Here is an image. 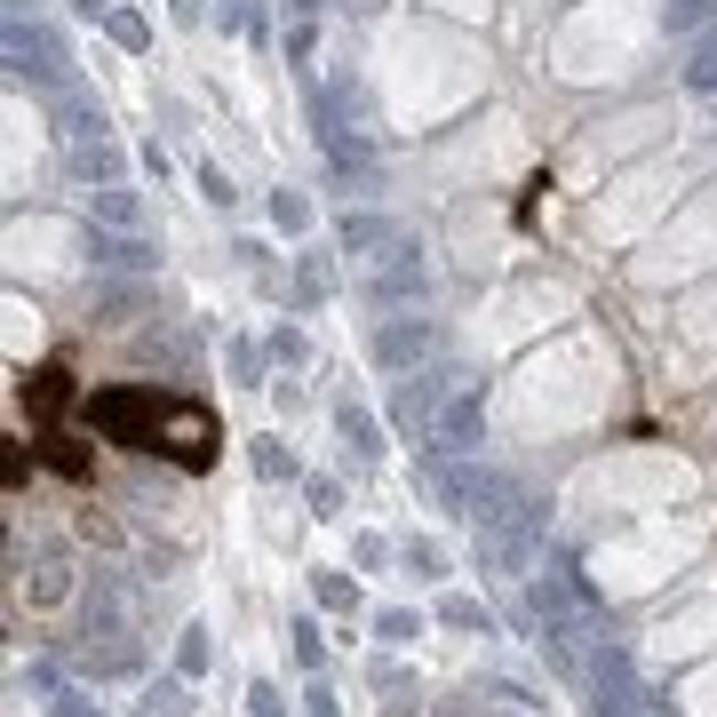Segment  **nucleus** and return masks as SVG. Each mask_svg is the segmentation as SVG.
I'll use <instances>...</instances> for the list:
<instances>
[{
  "mask_svg": "<svg viewBox=\"0 0 717 717\" xmlns=\"http://www.w3.org/2000/svg\"><path fill=\"white\" fill-rule=\"evenodd\" d=\"M88 423L128 455H160V423H167V391L160 383H105L88 399Z\"/></svg>",
  "mask_w": 717,
  "mask_h": 717,
  "instance_id": "1",
  "label": "nucleus"
},
{
  "mask_svg": "<svg viewBox=\"0 0 717 717\" xmlns=\"http://www.w3.org/2000/svg\"><path fill=\"white\" fill-rule=\"evenodd\" d=\"M216 447H224V431H216V415L199 399H176L167 391V423H160V455L176 463V470H208L216 463Z\"/></svg>",
  "mask_w": 717,
  "mask_h": 717,
  "instance_id": "2",
  "label": "nucleus"
},
{
  "mask_svg": "<svg viewBox=\"0 0 717 717\" xmlns=\"http://www.w3.org/2000/svg\"><path fill=\"white\" fill-rule=\"evenodd\" d=\"M487 447V391L455 374L447 399H438V423H431V455H478Z\"/></svg>",
  "mask_w": 717,
  "mask_h": 717,
  "instance_id": "3",
  "label": "nucleus"
},
{
  "mask_svg": "<svg viewBox=\"0 0 717 717\" xmlns=\"http://www.w3.org/2000/svg\"><path fill=\"white\" fill-rule=\"evenodd\" d=\"M447 383H455V367H415V374L391 391V423L415 438V447H431V423H438V399H447Z\"/></svg>",
  "mask_w": 717,
  "mask_h": 717,
  "instance_id": "4",
  "label": "nucleus"
},
{
  "mask_svg": "<svg viewBox=\"0 0 717 717\" xmlns=\"http://www.w3.org/2000/svg\"><path fill=\"white\" fill-rule=\"evenodd\" d=\"M80 630H88V645H128L135 638V598H128L120 574H96V583H88Z\"/></svg>",
  "mask_w": 717,
  "mask_h": 717,
  "instance_id": "5",
  "label": "nucleus"
},
{
  "mask_svg": "<svg viewBox=\"0 0 717 717\" xmlns=\"http://www.w3.org/2000/svg\"><path fill=\"white\" fill-rule=\"evenodd\" d=\"M367 295L383 303V312H391V303H423V295H431V263H423V248H415V239H399V248H383V256H374V280H367Z\"/></svg>",
  "mask_w": 717,
  "mask_h": 717,
  "instance_id": "6",
  "label": "nucleus"
},
{
  "mask_svg": "<svg viewBox=\"0 0 717 717\" xmlns=\"http://www.w3.org/2000/svg\"><path fill=\"white\" fill-rule=\"evenodd\" d=\"M9 80H64V41L32 17H9Z\"/></svg>",
  "mask_w": 717,
  "mask_h": 717,
  "instance_id": "7",
  "label": "nucleus"
},
{
  "mask_svg": "<svg viewBox=\"0 0 717 717\" xmlns=\"http://www.w3.org/2000/svg\"><path fill=\"white\" fill-rule=\"evenodd\" d=\"M374 359H383L391 374H415V367L438 359V327L431 319H383L374 327Z\"/></svg>",
  "mask_w": 717,
  "mask_h": 717,
  "instance_id": "8",
  "label": "nucleus"
},
{
  "mask_svg": "<svg viewBox=\"0 0 717 717\" xmlns=\"http://www.w3.org/2000/svg\"><path fill=\"white\" fill-rule=\"evenodd\" d=\"M17 399H24L32 423H56L64 406H73V374H64V367H24L17 374Z\"/></svg>",
  "mask_w": 717,
  "mask_h": 717,
  "instance_id": "9",
  "label": "nucleus"
},
{
  "mask_svg": "<svg viewBox=\"0 0 717 717\" xmlns=\"http://www.w3.org/2000/svg\"><path fill=\"white\" fill-rule=\"evenodd\" d=\"M88 263L96 271H160V248L135 231H88Z\"/></svg>",
  "mask_w": 717,
  "mask_h": 717,
  "instance_id": "10",
  "label": "nucleus"
},
{
  "mask_svg": "<svg viewBox=\"0 0 717 717\" xmlns=\"http://www.w3.org/2000/svg\"><path fill=\"white\" fill-rule=\"evenodd\" d=\"M48 120H56V135H64V144H88V135H105V105H96L88 88H56Z\"/></svg>",
  "mask_w": 717,
  "mask_h": 717,
  "instance_id": "11",
  "label": "nucleus"
},
{
  "mask_svg": "<svg viewBox=\"0 0 717 717\" xmlns=\"http://www.w3.org/2000/svg\"><path fill=\"white\" fill-rule=\"evenodd\" d=\"M399 239L406 231L391 216H351L344 208V224H335V248H344V256H383V248H399Z\"/></svg>",
  "mask_w": 717,
  "mask_h": 717,
  "instance_id": "12",
  "label": "nucleus"
},
{
  "mask_svg": "<svg viewBox=\"0 0 717 717\" xmlns=\"http://www.w3.org/2000/svg\"><path fill=\"white\" fill-rule=\"evenodd\" d=\"M64 167H73V176L80 184H120V144H112V135H88V144H64Z\"/></svg>",
  "mask_w": 717,
  "mask_h": 717,
  "instance_id": "13",
  "label": "nucleus"
},
{
  "mask_svg": "<svg viewBox=\"0 0 717 717\" xmlns=\"http://www.w3.org/2000/svg\"><path fill=\"white\" fill-rule=\"evenodd\" d=\"M17 590H24L32 606H56L64 590H73V566H64V551H41V558L17 574Z\"/></svg>",
  "mask_w": 717,
  "mask_h": 717,
  "instance_id": "14",
  "label": "nucleus"
},
{
  "mask_svg": "<svg viewBox=\"0 0 717 717\" xmlns=\"http://www.w3.org/2000/svg\"><path fill=\"white\" fill-rule=\"evenodd\" d=\"M335 431H344V455L351 463H374V455H383V431H374V415H367V406H335Z\"/></svg>",
  "mask_w": 717,
  "mask_h": 717,
  "instance_id": "15",
  "label": "nucleus"
},
{
  "mask_svg": "<svg viewBox=\"0 0 717 717\" xmlns=\"http://www.w3.org/2000/svg\"><path fill=\"white\" fill-rule=\"evenodd\" d=\"M88 208H96V224H112V231H135V224H144V199H135L128 184H96Z\"/></svg>",
  "mask_w": 717,
  "mask_h": 717,
  "instance_id": "16",
  "label": "nucleus"
},
{
  "mask_svg": "<svg viewBox=\"0 0 717 717\" xmlns=\"http://www.w3.org/2000/svg\"><path fill=\"white\" fill-rule=\"evenodd\" d=\"M677 73H686L694 96H717V24L702 32V41H686V64H677Z\"/></svg>",
  "mask_w": 717,
  "mask_h": 717,
  "instance_id": "17",
  "label": "nucleus"
},
{
  "mask_svg": "<svg viewBox=\"0 0 717 717\" xmlns=\"http://www.w3.org/2000/svg\"><path fill=\"white\" fill-rule=\"evenodd\" d=\"M662 17H670V32H677V41H702V32L717 24V0H670Z\"/></svg>",
  "mask_w": 717,
  "mask_h": 717,
  "instance_id": "18",
  "label": "nucleus"
},
{
  "mask_svg": "<svg viewBox=\"0 0 717 717\" xmlns=\"http://www.w3.org/2000/svg\"><path fill=\"white\" fill-rule=\"evenodd\" d=\"M335 295V263L327 256H303L295 263V303H327Z\"/></svg>",
  "mask_w": 717,
  "mask_h": 717,
  "instance_id": "19",
  "label": "nucleus"
},
{
  "mask_svg": "<svg viewBox=\"0 0 717 717\" xmlns=\"http://www.w3.org/2000/svg\"><path fill=\"white\" fill-rule=\"evenodd\" d=\"M248 463H256V478H295V455L280 438H248Z\"/></svg>",
  "mask_w": 717,
  "mask_h": 717,
  "instance_id": "20",
  "label": "nucleus"
},
{
  "mask_svg": "<svg viewBox=\"0 0 717 717\" xmlns=\"http://www.w3.org/2000/svg\"><path fill=\"white\" fill-rule=\"evenodd\" d=\"M399 558H406V574H447V551H438L431 534H406V542H399Z\"/></svg>",
  "mask_w": 717,
  "mask_h": 717,
  "instance_id": "21",
  "label": "nucleus"
},
{
  "mask_svg": "<svg viewBox=\"0 0 717 717\" xmlns=\"http://www.w3.org/2000/svg\"><path fill=\"white\" fill-rule=\"evenodd\" d=\"M271 224H280V231H312V199H303V192H271Z\"/></svg>",
  "mask_w": 717,
  "mask_h": 717,
  "instance_id": "22",
  "label": "nucleus"
},
{
  "mask_svg": "<svg viewBox=\"0 0 717 717\" xmlns=\"http://www.w3.org/2000/svg\"><path fill=\"white\" fill-rule=\"evenodd\" d=\"M135 717H192V702H184V686H152Z\"/></svg>",
  "mask_w": 717,
  "mask_h": 717,
  "instance_id": "23",
  "label": "nucleus"
},
{
  "mask_svg": "<svg viewBox=\"0 0 717 717\" xmlns=\"http://www.w3.org/2000/svg\"><path fill=\"white\" fill-rule=\"evenodd\" d=\"M105 32L120 48H144V17H135V9H105Z\"/></svg>",
  "mask_w": 717,
  "mask_h": 717,
  "instance_id": "24",
  "label": "nucleus"
},
{
  "mask_svg": "<svg viewBox=\"0 0 717 717\" xmlns=\"http://www.w3.org/2000/svg\"><path fill=\"white\" fill-rule=\"evenodd\" d=\"M176 670H184V677H199V670H208V630H184V645H176Z\"/></svg>",
  "mask_w": 717,
  "mask_h": 717,
  "instance_id": "25",
  "label": "nucleus"
},
{
  "mask_svg": "<svg viewBox=\"0 0 717 717\" xmlns=\"http://www.w3.org/2000/svg\"><path fill=\"white\" fill-rule=\"evenodd\" d=\"M374 630H383L391 645H415V638H423V622H415V613H383V622H374Z\"/></svg>",
  "mask_w": 717,
  "mask_h": 717,
  "instance_id": "26",
  "label": "nucleus"
},
{
  "mask_svg": "<svg viewBox=\"0 0 717 717\" xmlns=\"http://www.w3.org/2000/svg\"><path fill=\"white\" fill-rule=\"evenodd\" d=\"M271 359H280V367H303L312 351H303V335H295V327H280V335H271Z\"/></svg>",
  "mask_w": 717,
  "mask_h": 717,
  "instance_id": "27",
  "label": "nucleus"
},
{
  "mask_svg": "<svg viewBox=\"0 0 717 717\" xmlns=\"http://www.w3.org/2000/svg\"><path fill=\"white\" fill-rule=\"evenodd\" d=\"M199 192H208V199H216V208H231V199H239V192H231V176H224V167H199Z\"/></svg>",
  "mask_w": 717,
  "mask_h": 717,
  "instance_id": "28",
  "label": "nucleus"
},
{
  "mask_svg": "<svg viewBox=\"0 0 717 717\" xmlns=\"http://www.w3.org/2000/svg\"><path fill=\"white\" fill-rule=\"evenodd\" d=\"M438 613H447V622H455V630H487V613H478L470 598H447V606H438Z\"/></svg>",
  "mask_w": 717,
  "mask_h": 717,
  "instance_id": "29",
  "label": "nucleus"
},
{
  "mask_svg": "<svg viewBox=\"0 0 717 717\" xmlns=\"http://www.w3.org/2000/svg\"><path fill=\"white\" fill-rule=\"evenodd\" d=\"M295 662H303V670H319V630H312V622L295 630Z\"/></svg>",
  "mask_w": 717,
  "mask_h": 717,
  "instance_id": "30",
  "label": "nucleus"
},
{
  "mask_svg": "<svg viewBox=\"0 0 717 717\" xmlns=\"http://www.w3.org/2000/svg\"><path fill=\"white\" fill-rule=\"evenodd\" d=\"M319 598H327V606H351V598H359V590H351V583H344V574H319Z\"/></svg>",
  "mask_w": 717,
  "mask_h": 717,
  "instance_id": "31",
  "label": "nucleus"
},
{
  "mask_svg": "<svg viewBox=\"0 0 717 717\" xmlns=\"http://www.w3.org/2000/svg\"><path fill=\"white\" fill-rule=\"evenodd\" d=\"M248 702H256V717H287V702H280V686H256Z\"/></svg>",
  "mask_w": 717,
  "mask_h": 717,
  "instance_id": "32",
  "label": "nucleus"
},
{
  "mask_svg": "<svg viewBox=\"0 0 717 717\" xmlns=\"http://www.w3.org/2000/svg\"><path fill=\"white\" fill-rule=\"evenodd\" d=\"M167 17H176V24H199V0H167Z\"/></svg>",
  "mask_w": 717,
  "mask_h": 717,
  "instance_id": "33",
  "label": "nucleus"
},
{
  "mask_svg": "<svg viewBox=\"0 0 717 717\" xmlns=\"http://www.w3.org/2000/svg\"><path fill=\"white\" fill-rule=\"evenodd\" d=\"M287 9H295V17H319V9H327V0H287Z\"/></svg>",
  "mask_w": 717,
  "mask_h": 717,
  "instance_id": "34",
  "label": "nucleus"
},
{
  "mask_svg": "<svg viewBox=\"0 0 717 717\" xmlns=\"http://www.w3.org/2000/svg\"><path fill=\"white\" fill-rule=\"evenodd\" d=\"M645 717H670V702H662V709H645Z\"/></svg>",
  "mask_w": 717,
  "mask_h": 717,
  "instance_id": "35",
  "label": "nucleus"
}]
</instances>
